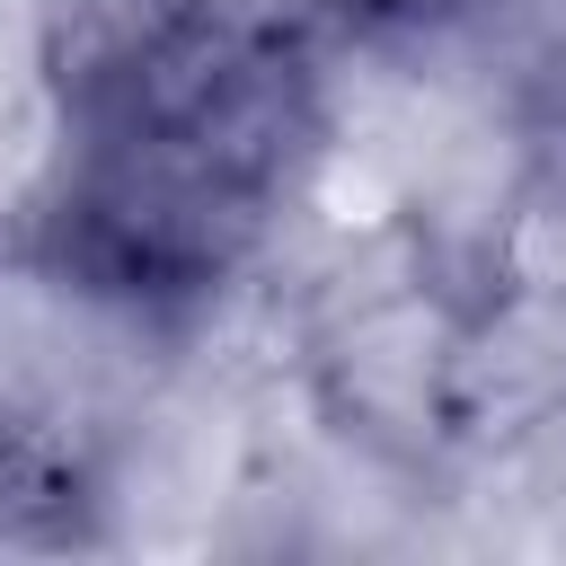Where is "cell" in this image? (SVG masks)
<instances>
[{
    "instance_id": "cell-1",
    "label": "cell",
    "mask_w": 566,
    "mask_h": 566,
    "mask_svg": "<svg viewBox=\"0 0 566 566\" xmlns=\"http://www.w3.org/2000/svg\"><path fill=\"white\" fill-rule=\"evenodd\" d=\"M283 159L274 62L230 35H159L124 53L88 106L80 230L115 283H177L221 256Z\"/></svg>"
}]
</instances>
